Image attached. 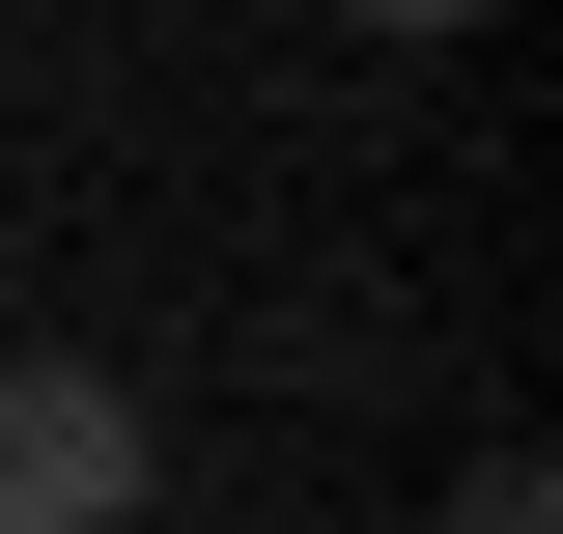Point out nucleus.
I'll return each instance as SVG.
<instances>
[{"label":"nucleus","instance_id":"1","mask_svg":"<svg viewBox=\"0 0 563 534\" xmlns=\"http://www.w3.org/2000/svg\"><path fill=\"white\" fill-rule=\"evenodd\" d=\"M141 394L113 366H0V534H141Z\"/></svg>","mask_w":563,"mask_h":534},{"label":"nucleus","instance_id":"2","mask_svg":"<svg viewBox=\"0 0 563 534\" xmlns=\"http://www.w3.org/2000/svg\"><path fill=\"white\" fill-rule=\"evenodd\" d=\"M451 534H563V507H536V478H451Z\"/></svg>","mask_w":563,"mask_h":534}]
</instances>
